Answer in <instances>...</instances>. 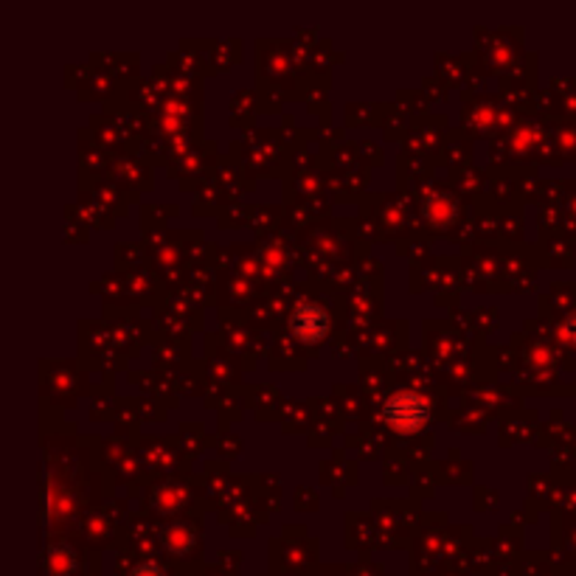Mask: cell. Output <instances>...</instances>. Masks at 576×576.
<instances>
[{"label": "cell", "mask_w": 576, "mask_h": 576, "mask_svg": "<svg viewBox=\"0 0 576 576\" xmlns=\"http://www.w3.org/2000/svg\"><path fill=\"white\" fill-rule=\"evenodd\" d=\"M383 417L399 433H417L428 422L430 410L422 394H417V391H397V394H391L385 399Z\"/></svg>", "instance_id": "1"}, {"label": "cell", "mask_w": 576, "mask_h": 576, "mask_svg": "<svg viewBox=\"0 0 576 576\" xmlns=\"http://www.w3.org/2000/svg\"><path fill=\"white\" fill-rule=\"evenodd\" d=\"M290 329H293L304 343H318L324 335L329 332V315L318 307V304H298L290 318Z\"/></svg>", "instance_id": "2"}, {"label": "cell", "mask_w": 576, "mask_h": 576, "mask_svg": "<svg viewBox=\"0 0 576 576\" xmlns=\"http://www.w3.org/2000/svg\"><path fill=\"white\" fill-rule=\"evenodd\" d=\"M133 576H163L160 574L158 565H142V568H135Z\"/></svg>", "instance_id": "3"}]
</instances>
